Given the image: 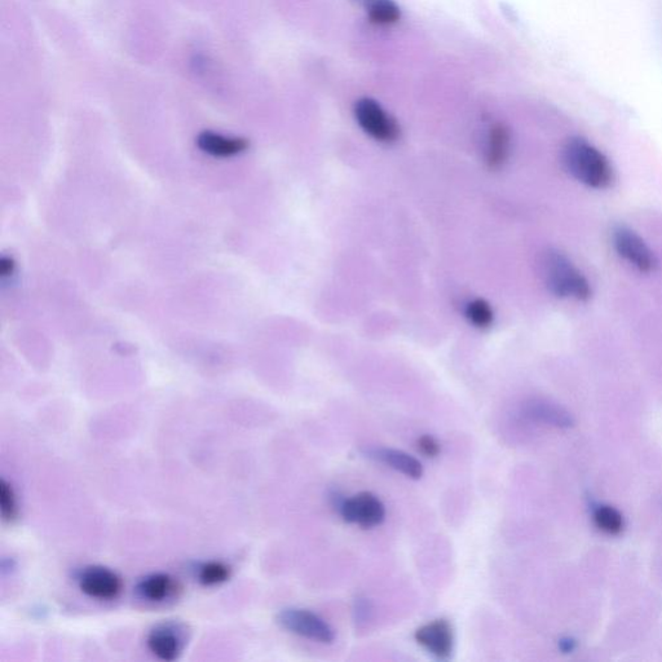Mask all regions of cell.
Here are the masks:
<instances>
[{
	"label": "cell",
	"instance_id": "9",
	"mask_svg": "<svg viewBox=\"0 0 662 662\" xmlns=\"http://www.w3.org/2000/svg\"><path fill=\"white\" fill-rule=\"evenodd\" d=\"M364 455L367 458L381 462L387 464L391 469L404 473L408 478L418 479L422 478L423 467L420 462L414 458L413 455L402 452V450L391 448H369L364 450Z\"/></svg>",
	"mask_w": 662,
	"mask_h": 662
},
{
	"label": "cell",
	"instance_id": "16",
	"mask_svg": "<svg viewBox=\"0 0 662 662\" xmlns=\"http://www.w3.org/2000/svg\"><path fill=\"white\" fill-rule=\"evenodd\" d=\"M464 317L475 328L488 329L493 325L494 312L487 300L475 298L467 302L466 307H464Z\"/></svg>",
	"mask_w": 662,
	"mask_h": 662
},
{
	"label": "cell",
	"instance_id": "13",
	"mask_svg": "<svg viewBox=\"0 0 662 662\" xmlns=\"http://www.w3.org/2000/svg\"><path fill=\"white\" fill-rule=\"evenodd\" d=\"M197 143L203 152L213 154L215 157H229L247 148L246 140L238 139V137H225L214 134V132H203L199 135Z\"/></svg>",
	"mask_w": 662,
	"mask_h": 662
},
{
	"label": "cell",
	"instance_id": "4",
	"mask_svg": "<svg viewBox=\"0 0 662 662\" xmlns=\"http://www.w3.org/2000/svg\"><path fill=\"white\" fill-rule=\"evenodd\" d=\"M278 622L285 631L307 640L331 644L335 640L334 629L313 612L287 608L279 612Z\"/></svg>",
	"mask_w": 662,
	"mask_h": 662
},
{
	"label": "cell",
	"instance_id": "15",
	"mask_svg": "<svg viewBox=\"0 0 662 662\" xmlns=\"http://www.w3.org/2000/svg\"><path fill=\"white\" fill-rule=\"evenodd\" d=\"M364 8L370 22L379 26L393 25L402 17V11L393 0H351Z\"/></svg>",
	"mask_w": 662,
	"mask_h": 662
},
{
	"label": "cell",
	"instance_id": "1",
	"mask_svg": "<svg viewBox=\"0 0 662 662\" xmlns=\"http://www.w3.org/2000/svg\"><path fill=\"white\" fill-rule=\"evenodd\" d=\"M563 163L576 181L594 190H607L614 181L611 162L596 146L582 137L567 141Z\"/></svg>",
	"mask_w": 662,
	"mask_h": 662
},
{
	"label": "cell",
	"instance_id": "14",
	"mask_svg": "<svg viewBox=\"0 0 662 662\" xmlns=\"http://www.w3.org/2000/svg\"><path fill=\"white\" fill-rule=\"evenodd\" d=\"M176 590H178V584L175 579L163 573L146 577L137 585V593L140 594L141 598L153 603H161L172 598Z\"/></svg>",
	"mask_w": 662,
	"mask_h": 662
},
{
	"label": "cell",
	"instance_id": "10",
	"mask_svg": "<svg viewBox=\"0 0 662 662\" xmlns=\"http://www.w3.org/2000/svg\"><path fill=\"white\" fill-rule=\"evenodd\" d=\"M511 132L505 123H494L485 144V163L493 172L502 169L510 157Z\"/></svg>",
	"mask_w": 662,
	"mask_h": 662
},
{
	"label": "cell",
	"instance_id": "12",
	"mask_svg": "<svg viewBox=\"0 0 662 662\" xmlns=\"http://www.w3.org/2000/svg\"><path fill=\"white\" fill-rule=\"evenodd\" d=\"M524 416L556 428H569L572 418L563 409L543 400H531L523 406Z\"/></svg>",
	"mask_w": 662,
	"mask_h": 662
},
{
	"label": "cell",
	"instance_id": "18",
	"mask_svg": "<svg viewBox=\"0 0 662 662\" xmlns=\"http://www.w3.org/2000/svg\"><path fill=\"white\" fill-rule=\"evenodd\" d=\"M229 577H231V568L222 561H210V563L203 564L199 572V582L206 587L223 584Z\"/></svg>",
	"mask_w": 662,
	"mask_h": 662
},
{
	"label": "cell",
	"instance_id": "20",
	"mask_svg": "<svg viewBox=\"0 0 662 662\" xmlns=\"http://www.w3.org/2000/svg\"><path fill=\"white\" fill-rule=\"evenodd\" d=\"M372 603L365 596H357L355 600V605H353V614H355V621L357 626H363L365 623L369 622L370 617H372Z\"/></svg>",
	"mask_w": 662,
	"mask_h": 662
},
{
	"label": "cell",
	"instance_id": "5",
	"mask_svg": "<svg viewBox=\"0 0 662 662\" xmlns=\"http://www.w3.org/2000/svg\"><path fill=\"white\" fill-rule=\"evenodd\" d=\"M614 250L641 273H653L658 267V258L640 234L626 226H617L612 234Z\"/></svg>",
	"mask_w": 662,
	"mask_h": 662
},
{
	"label": "cell",
	"instance_id": "22",
	"mask_svg": "<svg viewBox=\"0 0 662 662\" xmlns=\"http://www.w3.org/2000/svg\"><path fill=\"white\" fill-rule=\"evenodd\" d=\"M560 649H563L564 652H569L573 649V643L570 640H561L560 641Z\"/></svg>",
	"mask_w": 662,
	"mask_h": 662
},
{
	"label": "cell",
	"instance_id": "2",
	"mask_svg": "<svg viewBox=\"0 0 662 662\" xmlns=\"http://www.w3.org/2000/svg\"><path fill=\"white\" fill-rule=\"evenodd\" d=\"M546 287L559 298L585 302L591 298L590 282L563 252L549 250L543 259Z\"/></svg>",
	"mask_w": 662,
	"mask_h": 662
},
{
	"label": "cell",
	"instance_id": "19",
	"mask_svg": "<svg viewBox=\"0 0 662 662\" xmlns=\"http://www.w3.org/2000/svg\"><path fill=\"white\" fill-rule=\"evenodd\" d=\"M0 508H2V516L4 522H14L19 516L16 494H14L10 482L5 481L4 479L0 481Z\"/></svg>",
	"mask_w": 662,
	"mask_h": 662
},
{
	"label": "cell",
	"instance_id": "21",
	"mask_svg": "<svg viewBox=\"0 0 662 662\" xmlns=\"http://www.w3.org/2000/svg\"><path fill=\"white\" fill-rule=\"evenodd\" d=\"M417 446L418 450H419L425 457L435 458L437 457L438 453H440V444H438L437 438L431 437V435H423V437L418 438Z\"/></svg>",
	"mask_w": 662,
	"mask_h": 662
},
{
	"label": "cell",
	"instance_id": "6",
	"mask_svg": "<svg viewBox=\"0 0 662 662\" xmlns=\"http://www.w3.org/2000/svg\"><path fill=\"white\" fill-rule=\"evenodd\" d=\"M340 514L347 523L370 529L384 522L385 508L378 497L369 491H363L352 499H344Z\"/></svg>",
	"mask_w": 662,
	"mask_h": 662
},
{
	"label": "cell",
	"instance_id": "8",
	"mask_svg": "<svg viewBox=\"0 0 662 662\" xmlns=\"http://www.w3.org/2000/svg\"><path fill=\"white\" fill-rule=\"evenodd\" d=\"M417 643L438 660H448L455 646V634L448 620H435L416 631Z\"/></svg>",
	"mask_w": 662,
	"mask_h": 662
},
{
	"label": "cell",
	"instance_id": "11",
	"mask_svg": "<svg viewBox=\"0 0 662 662\" xmlns=\"http://www.w3.org/2000/svg\"><path fill=\"white\" fill-rule=\"evenodd\" d=\"M148 647L160 660L173 661L182 651L181 634L170 623L157 626L150 631Z\"/></svg>",
	"mask_w": 662,
	"mask_h": 662
},
{
	"label": "cell",
	"instance_id": "7",
	"mask_svg": "<svg viewBox=\"0 0 662 662\" xmlns=\"http://www.w3.org/2000/svg\"><path fill=\"white\" fill-rule=\"evenodd\" d=\"M79 587L91 598L111 600L122 593L123 584L113 570L104 567H90L79 576Z\"/></svg>",
	"mask_w": 662,
	"mask_h": 662
},
{
	"label": "cell",
	"instance_id": "3",
	"mask_svg": "<svg viewBox=\"0 0 662 662\" xmlns=\"http://www.w3.org/2000/svg\"><path fill=\"white\" fill-rule=\"evenodd\" d=\"M353 113L357 125L372 139L384 144H393L399 140L402 134L399 123L375 99L363 97L357 100Z\"/></svg>",
	"mask_w": 662,
	"mask_h": 662
},
{
	"label": "cell",
	"instance_id": "17",
	"mask_svg": "<svg viewBox=\"0 0 662 662\" xmlns=\"http://www.w3.org/2000/svg\"><path fill=\"white\" fill-rule=\"evenodd\" d=\"M594 520L600 531L608 534H619L623 529V517L611 506H599L594 513Z\"/></svg>",
	"mask_w": 662,
	"mask_h": 662
}]
</instances>
